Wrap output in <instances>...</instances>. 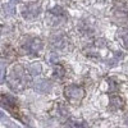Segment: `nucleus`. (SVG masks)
Wrapping results in <instances>:
<instances>
[{
	"label": "nucleus",
	"mask_w": 128,
	"mask_h": 128,
	"mask_svg": "<svg viewBox=\"0 0 128 128\" xmlns=\"http://www.w3.org/2000/svg\"><path fill=\"white\" fill-rule=\"evenodd\" d=\"M9 86L14 91H23L28 88L30 83H31V76L30 73L22 67V66H14L10 70L9 74Z\"/></svg>",
	"instance_id": "f257e3e1"
},
{
	"label": "nucleus",
	"mask_w": 128,
	"mask_h": 128,
	"mask_svg": "<svg viewBox=\"0 0 128 128\" xmlns=\"http://www.w3.org/2000/svg\"><path fill=\"white\" fill-rule=\"evenodd\" d=\"M67 14L60 6H54L46 14V23L51 27H58L67 22Z\"/></svg>",
	"instance_id": "f03ea898"
},
{
	"label": "nucleus",
	"mask_w": 128,
	"mask_h": 128,
	"mask_svg": "<svg viewBox=\"0 0 128 128\" xmlns=\"http://www.w3.org/2000/svg\"><path fill=\"white\" fill-rule=\"evenodd\" d=\"M20 48L27 54H37L42 49V41L38 37L34 36H26L20 41Z\"/></svg>",
	"instance_id": "7ed1b4c3"
},
{
	"label": "nucleus",
	"mask_w": 128,
	"mask_h": 128,
	"mask_svg": "<svg viewBox=\"0 0 128 128\" xmlns=\"http://www.w3.org/2000/svg\"><path fill=\"white\" fill-rule=\"evenodd\" d=\"M64 96L70 104H80L84 98V90L77 84H69L64 88Z\"/></svg>",
	"instance_id": "20e7f679"
},
{
	"label": "nucleus",
	"mask_w": 128,
	"mask_h": 128,
	"mask_svg": "<svg viewBox=\"0 0 128 128\" xmlns=\"http://www.w3.org/2000/svg\"><path fill=\"white\" fill-rule=\"evenodd\" d=\"M50 45L55 50L66 51V50H68V46H69V40L63 34H54L50 37Z\"/></svg>",
	"instance_id": "39448f33"
},
{
	"label": "nucleus",
	"mask_w": 128,
	"mask_h": 128,
	"mask_svg": "<svg viewBox=\"0 0 128 128\" xmlns=\"http://www.w3.org/2000/svg\"><path fill=\"white\" fill-rule=\"evenodd\" d=\"M38 13H40V4H36V3H30V4H27V5L23 8V12H22L23 17H24L26 19H30V20L35 19V18L38 16Z\"/></svg>",
	"instance_id": "423d86ee"
},
{
	"label": "nucleus",
	"mask_w": 128,
	"mask_h": 128,
	"mask_svg": "<svg viewBox=\"0 0 128 128\" xmlns=\"http://www.w3.org/2000/svg\"><path fill=\"white\" fill-rule=\"evenodd\" d=\"M113 13H114V19H116V22H126L128 18V8L126 6V4L119 3L113 9Z\"/></svg>",
	"instance_id": "0eeeda50"
},
{
	"label": "nucleus",
	"mask_w": 128,
	"mask_h": 128,
	"mask_svg": "<svg viewBox=\"0 0 128 128\" xmlns=\"http://www.w3.org/2000/svg\"><path fill=\"white\" fill-rule=\"evenodd\" d=\"M116 38L119 40V42L122 44L123 48L128 49V28H122L118 31L116 34Z\"/></svg>",
	"instance_id": "6e6552de"
},
{
	"label": "nucleus",
	"mask_w": 128,
	"mask_h": 128,
	"mask_svg": "<svg viewBox=\"0 0 128 128\" xmlns=\"http://www.w3.org/2000/svg\"><path fill=\"white\" fill-rule=\"evenodd\" d=\"M36 90L38 92H49L51 90V83L49 81H45V80H41L36 83Z\"/></svg>",
	"instance_id": "1a4fd4ad"
},
{
	"label": "nucleus",
	"mask_w": 128,
	"mask_h": 128,
	"mask_svg": "<svg viewBox=\"0 0 128 128\" xmlns=\"http://www.w3.org/2000/svg\"><path fill=\"white\" fill-rule=\"evenodd\" d=\"M110 102H112V106H115V109H120L123 106V100L119 98L118 95L110 96Z\"/></svg>",
	"instance_id": "9d476101"
},
{
	"label": "nucleus",
	"mask_w": 128,
	"mask_h": 128,
	"mask_svg": "<svg viewBox=\"0 0 128 128\" xmlns=\"http://www.w3.org/2000/svg\"><path fill=\"white\" fill-rule=\"evenodd\" d=\"M66 128H84V126L77 120H68L66 124Z\"/></svg>",
	"instance_id": "9b49d317"
},
{
	"label": "nucleus",
	"mask_w": 128,
	"mask_h": 128,
	"mask_svg": "<svg viewBox=\"0 0 128 128\" xmlns=\"http://www.w3.org/2000/svg\"><path fill=\"white\" fill-rule=\"evenodd\" d=\"M54 70H55V72H54V76H55L56 78H62V77L64 76V69H63L60 66H56Z\"/></svg>",
	"instance_id": "f8f14e48"
},
{
	"label": "nucleus",
	"mask_w": 128,
	"mask_h": 128,
	"mask_svg": "<svg viewBox=\"0 0 128 128\" xmlns=\"http://www.w3.org/2000/svg\"><path fill=\"white\" fill-rule=\"evenodd\" d=\"M5 76H6V70L3 66H0V83H4L5 81Z\"/></svg>",
	"instance_id": "ddd939ff"
},
{
	"label": "nucleus",
	"mask_w": 128,
	"mask_h": 128,
	"mask_svg": "<svg viewBox=\"0 0 128 128\" xmlns=\"http://www.w3.org/2000/svg\"><path fill=\"white\" fill-rule=\"evenodd\" d=\"M66 2H69V0H66Z\"/></svg>",
	"instance_id": "4468645a"
}]
</instances>
